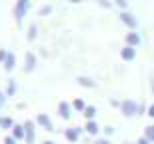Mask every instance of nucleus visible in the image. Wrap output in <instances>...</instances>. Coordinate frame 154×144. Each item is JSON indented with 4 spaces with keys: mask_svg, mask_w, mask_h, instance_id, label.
<instances>
[{
    "mask_svg": "<svg viewBox=\"0 0 154 144\" xmlns=\"http://www.w3.org/2000/svg\"><path fill=\"white\" fill-rule=\"evenodd\" d=\"M36 36H38V26H36V24L32 22V24L28 26V34H26V38H28V42H32V40L36 38Z\"/></svg>",
    "mask_w": 154,
    "mask_h": 144,
    "instance_id": "obj_19",
    "label": "nucleus"
},
{
    "mask_svg": "<svg viewBox=\"0 0 154 144\" xmlns=\"http://www.w3.org/2000/svg\"><path fill=\"white\" fill-rule=\"evenodd\" d=\"M116 6H118V8H122V12H126V8H128V2H126V0H116Z\"/></svg>",
    "mask_w": 154,
    "mask_h": 144,
    "instance_id": "obj_23",
    "label": "nucleus"
},
{
    "mask_svg": "<svg viewBox=\"0 0 154 144\" xmlns=\"http://www.w3.org/2000/svg\"><path fill=\"white\" fill-rule=\"evenodd\" d=\"M36 64H38V58H36V54L32 50H28L26 54H24V72H34Z\"/></svg>",
    "mask_w": 154,
    "mask_h": 144,
    "instance_id": "obj_6",
    "label": "nucleus"
},
{
    "mask_svg": "<svg viewBox=\"0 0 154 144\" xmlns=\"http://www.w3.org/2000/svg\"><path fill=\"white\" fill-rule=\"evenodd\" d=\"M14 66H16V54L14 52H8V56L4 60V70L10 72V70H14Z\"/></svg>",
    "mask_w": 154,
    "mask_h": 144,
    "instance_id": "obj_13",
    "label": "nucleus"
},
{
    "mask_svg": "<svg viewBox=\"0 0 154 144\" xmlns=\"http://www.w3.org/2000/svg\"><path fill=\"white\" fill-rule=\"evenodd\" d=\"M82 130H84L82 126H70V128H66L62 134H64V138L68 140V142L76 144V142L80 140V134H82Z\"/></svg>",
    "mask_w": 154,
    "mask_h": 144,
    "instance_id": "obj_4",
    "label": "nucleus"
},
{
    "mask_svg": "<svg viewBox=\"0 0 154 144\" xmlns=\"http://www.w3.org/2000/svg\"><path fill=\"white\" fill-rule=\"evenodd\" d=\"M22 124H24V130H26V138H24V142L26 144H34V140H36L34 120H26V122H22Z\"/></svg>",
    "mask_w": 154,
    "mask_h": 144,
    "instance_id": "obj_8",
    "label": "nucleus"
},
{
    "mask_svg": "<svg viewBox=\"0 0 154 144\" xmlns=\"http://www.w3.org/2000/svg\"><path fill=\"white\" fill-rule=\"evenodd\" d=\"M42 144H58V142H54V140H44Z\"/></svg>",
    "mask_w": 154,
    "mask_h": 144,
    "instance_id": "obj_32",
    "label": "nucleus"
},
{
    "mask_svg": "<svg viewBox=\"0 0 154 144\" xmlns=\"http://www.w3.org/2000/svg\"><path fill=\"white\" fill-rule=\"evenodd\" d=\"M120 58H122L124 62H132V60L136 58V48H132V46H124L122 50H120Z\"/></svg>",
    "mask_w": 154,
    "mask_h": 144,
    "instance_id": "obj_10",
    "label": "nucleus"
},
{
    "mask_svg": "<svg viewBox=\"0 0 154 144\" xmlns=\"http://www.w3.org/2000/svg\"><path fill=\"white\" fill-rule=\"evenodd\" d=\"M30 6H32L30 0H18L16 4H14V20H16L18 26H22V20H24V16L28 14Z\"/></svg>",
    "mask_w": 154,
    "mask_h": 144,
    "instance_id": "obj_1",
    "label": "nucleus"
},
{
    "mask_svg": "<svg viewBox=\"0 0 154 144\" xmlns=\"http://www.w3.org/2000/svg\"><path fill=\"white\" fill-rule=\"evenodd\" d=\"M138 106L140 104L136 102V100H122V106H120V112H122V116L124 118H134V116H138Z\"/></svg>",
    "mask_w": 154,
    "mask_h": 144,
    "instance_id": "obj_2",
    "label": "nucleus"
},
{
    "mask_svg": "<svg viewBox=\"0 0 154 144\" xmlns=\"http://www.w3.org/2000/svg\"><path fill=\"white\" fill-rule=\"evenodd\" d=\"M50 12H52V6H50V4H44V6H40L38 14H40V16H48Z\"/></svg>",
    "mask_w": 154,
    "mask_h": 144,
    "instance_id": "obj_21",
    "label": "nucleus"
},
{
    "mask_svg": "<svg viewBox=\"0 0 154 144\" xmlns=\"http://www.w3.org/2000/svg\"><path fill=\"white\" fill-rule=\"evenodd\" d=\"M4 102H6V94L2 92V90H0V108L4 106Z\"/></svg>",
    "mask_w": 154,
    "mask_h": 144,
    "instance_id": "obj_30",
    "label": "nucleus"
},
{
    "mask_svg": "<svg viewBox=\"0 0 154 144\" xmlns=\"http://www.w3.org/2000/svg\"><path fill=\"white\" fill-rule=\"evenodd\" d=\"M36 124H38L40 128H44V130H48V132H52L54 130V122L50 120V116L46 114V112H40V114H36Z\"/></svg>",
    "mask_w": 154,
    "mask_h": 144,
    "instance_id": "obj_5",
    "label": "nucleus"
},
{
    "mask_svg": "<svg viewBox=\"0 0 154 144\" xmlns=\"http://www.w3.org/2000/svg\"><path fill=\"white\" fill-rule=\"evenodd\" d=\"M120 22L124 24V26H128V32H136L138 28V18L132 14V12H120Z\"/></svg>",
    "mask_w": 154,
    "mask_h": 144,
    "instance_id": "obj_3",
    "label": "nucleus"
},
{
    "mask_svg": "<svg viewBox=\"0 0 154 144\" xmlns=\"http://www.w3.org/2000/svg\"><path fill=\"white\" fill-rule=\"evenodd\" d=\"M124 40H126V46H132V48H136L138 44L142 42V38H140V34H138V32H126Z\"/></svg>",
    "mask_w": 154,
    "mask_h": 144,
    "instance_id": "obj_9",
    "label": "nucleus"
},
{
    "mask_svg": "<svg viewBox=\"0 0 154 144\" xmlns=\"http://www.w3.org/2000/svg\"><path fill=\"white\" fill-rule=\"evenodd\" d=\"M146 114H148L150 118H154V104H150V106H148V110H146Z\"/></svg>",
    "mask_w": 154,
    "mask_h": 144,
    "instance_id": "obj_29",
    "label": "nucleus"
},
{
    "mask_svg": "<svg viewBox=\"0 0 154 144\" xmlns=\"http://www.w3.org/2000/svg\"><path fill=\"white\" fill-rule=\"evenodd\" d=\"M4 94H6V96H14V94H16V80H14V78H10V80H8Z\"/></svg>",
    "mask_w": 154,
    "mask_h": 144,
    "instance_id": "obj_18",
    "label": "nucleus"
},
{
    "mask_svg": "<svg viewBox=\"0 0 154 144\" xmlns=\"http://www.w3.org/2000/svg\"><path fill=\"white\" fill-rule=\"evenodd\" d=\"M82 114H84L86 122H88V120H94V118H96V114H98V108H96V106H92V104H88Z\"/></svg>",
    "mask_w": 154,
    "mask_h": 144,
    "instance_id": "obj_16",
    "label": "nucleus"
},
{
    "mask_svg": "<svg viewBox=\"0 0 154 144\" xmlns=\"http://www.w3.org/2000/svg\"><path fill=\"white\" fill-rule=\"evenodd\" d=\"M152 90H154V80H152Z\"/></svg>",
    "mask_w": 154,
    "mask_h": 144,
    "instance_id": "obj_33",
    "label": "nucleus"
},
{
    "mask_svg": "<svg viewBox=\"0 0 154 144\" xmlns=\"http://www.w3.org/2000/svg\"><path fill=\"white\" fill-rule=\"evenodd\" d=\"M134 144H150V140H148V138H144V136H140V138H138Z\"/></svg>",
    "mask_w": 154,
    "mask_h": 144,
    "instance_id": "obj_28",
    "label": "nucleus"
},
{
    "mask_svg": "<svg viewBox=\"0 0 154 144\" xmlns=\"http://www.w3.org/2000/svg\"><path fill=\"white\" fill-rule=\"evenodd\" d=\"M92 144H112V142H110L108 138H104V136H102V138H100V136H98V138L94 140V142H92Z\"/></svg>",
    "mask_w": 154,
    "mask_h": 144,
    "instance_id": "obj_25",
    "label": "nucleus"
},
{
    "mask_svg": "<svg viewBox=\"0 0 154 144\" xmlns=\"http://www.w3.org/2000/svg\"><path fill=\"white\" fill-rule=\"evenodd\" d=\"M76 82H78L80 86H84V88H94L96 86V80H92L90 76H78Z\"/></svg>",
    "mask_w": 154,
    "mask_h": 144,
    "instance_id": "obj_14",
    "label": "nucleus"
},
{
    "mask_svg": "<svg viewBox=\"0 0 154 144\" xmlns=\"http://www.w3.org/2000/svg\"><path fill=\"white\" fill-rule=\"evenodd\" d=\"M110 106H114V108H120V106H122V100H118V98H110Z\"/></svg>",
    "mask_w": 154,
    "mask_h": 144,
    "instance_id": "obj_24",
    "label": "nucleus"
},
{
    "mask_svg": "<svg viewBox=\"0 0 154 144\" xmlns=\"http://www.w3.org/2000/svg\"><path fill=\"white\" fill-rule=\"evenodd\" d=\"M10 136L14 140H24L26 138V130H24V124H14V128L10 130Z\"/></svg>",
    "mask_w": 154,
    "mask_h": 144,
    "instance_id": "obj_12",
    "label": "nucleus"
},
{
    "mask_svg": "<svg viewBox=\"0 0 154 144\" xmlns=\"http://www.w3.org/2000/svg\"><path fill=\"white\" fill-rule=\"evenodd\" d=\"M0 128H2V130H12V128H14L12 116H0Z\"/></svg>",
    "mask_w": 154,
    "mask_h": 144,
    "instance_id": "obj_17",
    "label": "nucleus"
},
{
    "mask_svg": "<svg viewBox=\"0 0 154 144\" xmlns=\"http://www.w3.org/2000/svg\"><path fill=\"white\" fill-rule=\"evenodd\" d=\"M58 116L62 120H70V116H72V104L66 102V100H60L58 102Z\"/></svg>",
    "mask_w": 154,
    "mask_h": 144,
    "instance_id": "obj_7",
    "label": "nucleus"
},
{
    "mask_svg": "<svg viewBox=\"0 0 154 144\" xmlns=\"http://www.w3.org/2000/svg\"><path fill=\"white\" fill-rule=\"evenodd\" d=\"M84 130H86V134H90V136H96V138H98V134H100V130H102V128L98 126L96 120H88L84 124Z\"/></svg>",
    "mask_w": 154,
    "mask_h": 144,
    "instance_id": "obj_11",
    "label": "nucleus"
},
{
    "mask_svg": "<svg viewBox=\"0 0 154 144\" xmlns=\"http://www.w3.org/2000/svg\"><path fill=\"white\" fill-rule=\"evenodd\" d=\"M4 144H18V140H14L10 134H8V136H4Z\"/></svg>",
    "mask_w": 154,
    "mask_h": 144,
    "instance_id": "obj_27",
    "label": "nucleus"
},
{
    "mask_svg": "<svg viewBox=\"0 0 154 144\" xmlns=\"http://www.w3.org/2000/svg\"><path fill=\"white\" fill-rule=\"evenodd\" d=\"M144 138H148L150 144H154V124H150V126L144 128Z\"/></svg>",
    "mask_w": 154,
    "mask_h": 144,
    "instance_id": "obj_20",
    "label": "nucleus"
},
{
    "mask_svg": "<svg viewBox=\"0 0 154 144\" xmlns=\"http://www.w3.org/2000/svg\"><path fill=\"white\" fill-rule=\"evenodd\" d=\"M6 56H8V50H6V48H0V62H2V64H4Z\"/></svg>",
    "mask_w": 154,
    "mask_h": 144,
    "instance_id": "obj_26",
    "label": "nucleus"
},
{
    "mask_svg": "<svg viewBox=\"0 0 154 144\" xmlns=\"http://www.w3.org/2000/svg\"><path fill=\"white\" fill-rule=\"evenodd\" d=\"M102 132H104V138H110V136L114 134V126H104Z\"/></svg>",
    "mask_w": 154,
    "mask_h": 144,
    "instance_id": "obj_22",
    "label": "nucleus"
},
{
    "mask_svg": "<svg viewBox=\"0 0 154 144\" xmlns=\"http://www.w3.org/2000/svg\"><path fill=\"white\" fill-rule=\"evenodd\" d=\"M70 104H72V110H74V112H84L86 106H88V104L84 102V98H74Z\"/></svg>",
    "mask_w": 154,
    "mask_h": 144,
    "instance_id": "obj_15",
    "label": "nucleus"
},
{
    "mask_svg": "<svg viewBox=\"0 0 154 144\" xmlns=\"http://www.w3.org/2000/svg\"><path fill=\"white\" fill-rule=\"evenodd\" d=\"M98 4L102 6V8H110V6H112L110 2H106V0H98Z\"/></svg>",
    "mask_w": 154,
    "mask_h": 144,
    "instance_id": "obj_31",
    "label": "nucleus"
}]
</instances>
